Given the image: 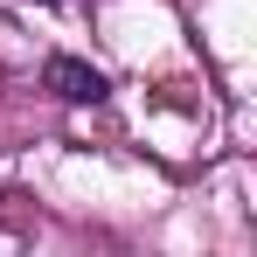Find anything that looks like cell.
Wrapping results in <instances>:
<instances>
[{"mask_svg":"<svg viewBox=\"0 0 257 257\" xmlns=\"http://www.w3.org/2000/svg\"><path fill=\"white\" fill-rule=\"evenodd\" d=\"M49 90L63 97V104H104V70H90V63H77V56H49Z\"/></svg>","mask_w":257,"mask_h":257,"instance_id":"6da1fadb","label":"cell"}]
</instances>
